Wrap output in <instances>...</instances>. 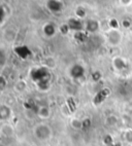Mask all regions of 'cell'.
Returning a JSON list of instances; mask_svg holds the SVG:
<instances>
[{
    "instance_id": "obj_1",
    "label": "cell",
    "mask_w": 132,
    "mask_h": 146,
    "mask_svg": "<svg viewBox=\"0 0 132 146\" xmlns=\"http://www.w3.org/2000/svg\"><path fill=\"white\" fill-rule=\"evenodd\" d=\"M32 134L37 141L45 143V142H49L50 140H52L54 136V130L52 125H49L48 123L41 121V123H36L33 127Z\"/></svg>"
},
{
    "instance_id": "obj_2",
    "label": "cell",
    "mask_w": 132,
    "mask_h": 146,
    "mask_svg": "<svg viewBox=\"0 0 132 146\" xmlns=\"http://www.w3.org/2000/svg\"><path fill=\"white\" fill-rule=\"evenodd\" d=\"M106 41L111 46H118L122 41V33L119 29H109L106 33Z\"/></svg>"
},
{
    "instance_id": "obj_3",
    "label": "cell",
    "mask_w": 132,
    "mask_h": 146,
    "mask_svg": "<svg viewBox=\"0 0 132 146\" xmlns=\"http://www.w3.org/2000/svg\"><path fill=\"white\" fill-rule=\"evenodd\" d=\"M0 135L4 138L11 139L16 136V129L9 121L0 123Z\"/></svg>"
},
{
    "instance_id": "obj_4",
    "label": "cell",
    "mask_w": 132,
    "mask_h": 146,
    "mask_svg": "<svg viewBox=\"0 0 132 146\" xmlns=\"http://www.w3.org/2000/svg\"><path fill=\"white\" fill-rule=\"evenodd\" d=\"M84 30L88 33L94 34L100 30V23L95 19H87L84 20Z\"/></svg>"
},
{
    "instance_id": "obj_5",
    "label": "cell",
    "mask_w": 132,
    "mask_h": 146,
    "mask_svg": "<svg viewBox=\"0 0 132 146\" xmlns=\"http://www.w3.org/2000/svg\"><path fill=\"white\" fill-rule=\"evenodd\" d=\"M13 116V109L7 104H0V123L9 121Z\"/></svg>"
},
{
    "instance_id": "obj_6",
    "label": "cell",
    "mask_w": 132,
    "mask_h": 146,
    "mask_svg": "<svg viewBox=\"0 0 132 146\" xmlns=\"http://www.w3.org/2000/svg\"><path fill=\"white\" fill-rule=\"evenodd\" d=\"M67 26H68L69 30H74L75 32H82L84 30V20H81L77 17L69 19Z\"/></svg>"
},
{
    "instance_id": "obj_7",
    "label": "cell",
    "mask_w": 132,
    "mask_h": 146,
    "mask_svg": "<svg viewBox=\"0 0 132 146\" xmlns=\"http://www.w3.org/2000/svg\"><path fill=\"white\" fill-rule=\"evenodd\" d=\"M36 115L37 117L40 118L41 120H48L52 116V110L47 105H41V106H39L37 108Z\"/></svg>"
},
{
    "instance_id": "obj_8",
    "label": "cell",
    "mask_w": 132,
    "mask_h": 146,
    "mask_svg": "<svg viewBox=\"0 0 132 146\" xmlns=\"http://www.w3.org/2000/svg\"><path fill=\"white\" fill-rule=\"evenodd\" d=\"M69 74L71 75L72 78L79 79L82 78L83 76L85 75V68L83 67L81 64H74L69 71Z\"/></svg>"
},
{
    "instance_id": "obj_9",
    "label": "cell",
    "mask_w": 132,
    "mask_h": 146,
    "mask_svg": "<svg viewBox=\"0 0 132 146\" xmlns=\"http://www.w3.org/2000/svg\"><path fill=\"white\" fill-rule=\"evenodd\" d=\"M113 66L116 68L117 70L122 71L125 70L127 68V62L121 57H116L113 59Z\"/></svg>"
},
{
    "instance_id": "obj_10",
    "label": "cell",
    "mask_w": 132,
    "mask_h": 146,
    "mask_svg": "<svg viewBox=\"0 0 132 146\" xmlns=\"http://www.w3.org/2000/svg\"><path fill=\"white\" fill-rule=\"evenodd\" d=\"M13 88H15V91L18 92V93H24L28 89V84H27L26 80L21 79V80L17 81L16 84H15V86H13Z\"/></svg>"
},
{
    "instance_id": "obj_11",
    "label": "cell",
    "mask_w": 132,
    "mask_h": 146,
    "mask_svg": "<svg viewBox=\"0 0 132 146\" xmlns=\"http://www.w3.org/2000/svg\"><path fill=\"white\" fill-rule=\"evenodd\" d=\"M8 16H9V11H7L6 6L0 4V26L5 23Z\"/></svg>"
},
{
    "instance_id": "obj_12",
    "label": "cell",
    "mask_w": 132,
    "mask_h": 146,
    "mask_svg": "<svg viewBox=\"0 0 132 146\" xmlns=\"http://www.w3.org/2000/svg\"><path fill=\"white\" fill-rule=\"evenodd\" d=\"M70 125L74 130H81L84 125V123H83V120L79 119V118H72L71 121H70Z\"/></svg>"
},
{
    "instance_id": "obj_13",
    "label": "cell",
    "mask_w": 132,
    "mask_h": 146,
    "mask_svg": "<svg viewBox=\"0 0 132 146\" xmlns=\"http://www.w3.org/2000/svg\"><path fill=\"white\" fill-rule=\"evenodd\" d=\"M120 27V22L116 19H111L109 20V29H119Z\"/></svg>"
},
{
    "instance_id": "obj_14",
    "label": "cell",
    "mask_w": 132,
    "mask_h": 146,
    "mask_svg": "<svg viewBox=\"0 0 132 146\" xmlns=\"http://www.w3.org/2000/svg\"><path fill=\"white\" fill-rule=\"evenodd\" d=\"M117 123H118V118H117L115 115L108 116V118L106 119V123H107L108 125H115Z\"/></svg>"
},
{
    "instance_id": "obj_15",
    "label": "cell",
    "mask_w": 132,
    "mask_h": 146,
    "mask_svg": "<svg viewBox=\"0 0 132 146\" xmlns=\"http://www.w3.org/2000/svg\"><path fill=\"white\" fill-rule=\"evenodd\" d=\"M119 3L122 6H129L132 4V0H119Z\"/></svg>"
},
{
    "instance_id": "obj_16",
    "label": "cell",
    "mask_w": 132,
    "mask_h": 146,
    "mask_svg": "<svg viewBox=\"0 0 132 146\" xmlns=\"http://www.w3.org/2000/svg\"><path fill=\"white\" fill-rule=\"evenodd\" d=\"M127 140L130 141V142H132V131H129L128 133H127Z\"/></svg>"
}]
</instances>
